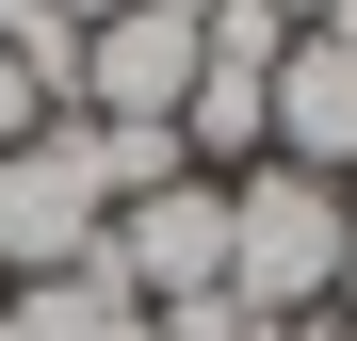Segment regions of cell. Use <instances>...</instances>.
Wrapping results in <instances>:
<instances>
[{
  "label": "cell",
  "instance_id": "6da1fadb",
  "mask_svg": "<svg viewBox=\"0 0 357 341\" xmlns=\"http://www.w3.org/2000/svg\"><path fill=\"white\" fill-rule=\"evenodd\" d=\"M341 227H357L341 179L244 162V179H227V309H260L276 341H292V325H325V293H341Z\"/></svg>",
  "mask_w": 357,
  "mask_h": 341
},
{
  "label": "cell",
  "instance_id": "7a4b0ae2",
  "mask_svg": "<svg viewBox=\"0 0 357 341\" xmlns=\"http://www.w3.org/2000/svg\"><path fill=\"white\" fill-rule=\"evenodd\" d=\"M98 227H114V179H98L82 114H49L33 146H0V293H17V276H82Z\"/></svg>",
  "mask_w": 357,
  "mask_h": 341
},
{
  "label": "cell",
  "instance_id": "3957f363",
  "mask_svg": "<svg viewBox=\"0 0 357 341\" xmlns=\"http://www.w3.org/2000/svg\"><path fill=\"white\" fill-rule=\"evenodd\" d=\"M98 276L130 309H195V293H227V179H162V195H130L98 227Z\"/></svg>",
  "mask_w": 357,
  "mask_h": 341
},
{
  "label": "cell",
  "instance_id": "277c9868",
  "mask_svg": "<svg viewBox=\"0 0 357 341\" xmlns=\"http://www.w3.org/2000/svg\"><path fill=\"white\" fill-rule=\"evenodd\" d=\"M260 162H292V179H357V49H325V33H292V49H276Z\"/></svg>",
  "mask_w": 357,
  "mask_h": 341
},
{
  "label": "cell",
  "instance_id": "5b68a950",
  "mask_svg": "<svg viewBox=\"0 0 357 341\" xmlns=\"http://www.w3.org/2000/svg\"><path fill=\"white\" fill-rule=\"evenodd\" d=\"M178 98H195V17L178 0H130V17L82 33V114H162L178 130Z\"/></svg>",
  "mask_w": 357,
  "mask_h": 341
},
{
  "label": "cell",
  "instance_id": "8992f818",
  "mask_svg": "<svg viewBox=\"0 0 357 341\" xmlns=\"http://www.w3.org/2000/svg\"><path fill=\"white\" fill-rule=\"evenodd\" d=\"M0 341H162V325L82 260V276H17V293H0Z\"/></svg>",
  "mask_w": 357,
  "mask_h": 341
},
{
  "label": "cell",
  "instance_id": "52a82bcc",
  "mask_svg": "<svg viewBox=\"0 0 357 341\" xmlns=\"http://www.w3.org/2000/svg\"><path fill=\"white\" fill-rule=\"evenodd\" d=\"M146 325H162V341H276L260 309H227V293H195V309H146Z\"/></svg>",
  "mask_w": 357,
  "mask_h": 341
},
{
  "label": "cell",
  "instance_id": "ba28073f",
  "mask_svg": "<svg viewBox=\"0 0 357 341\" xmlns=\"http://www.w3.org/2000/svg\"><path fill=\"white\" fill-rule=\"evenodd\" d=\"M49 130V98H33V66H17V49H0V146H33Z\"/></svg>",
  "mask_w": 357,
  "mask_h": 341
},
{
  "label": "cell",
  "instance_id": "9c48e42d",
  "mask_svg": "<svg viewBox=\"0 0 357 341\" xmlns=\"http://www.w3.org/2000/svg\"><path fill=\"white\" fill-rule=\"evenodd\" d=\"M309 33H325V49H357V0H325V17H309Z\"/></svg>",
  "mask_w": 357,
  "mask_h": 341
},
{
  "label": "cell",
  "instance_id": "30bf717a",
  "mask_svg": "<svg viewBox=\"0 0 357 341\" xmlns=\"http://www.w3.org/2000/svg\"><path fill=\"white\" fill-rule=\"evenodd\" d=\"M325 309H341V325H357V227H341V293H325Z\"/></svg>",
  "mask_w": 357,
  "mask_h": 341
},
{
  "label": "cell",
  "instance_id": "8fae6325",
  "mask_svg": "<svg viewBox=\"0 0 357 341\" xmlns=\"http://www.w3.org/2000/svg\"><path fill=\"white\" fill-rule=\"evenodd\" d=\"M260 17H292V33H309V17H325V0H260Z\"/></svg>",
  "mask_w": 357,
  "mask_h": 341
},
{
  "label": "cell",
  "instance_id": "7c38bea8",
  "mask_svg": "<svg viewBox=\"0 0 357 341\" xmlns=\"http://www.w3.org/2000/svg\"><path fill=\"white\" fill-rule=\"evenodd\" d=\"M309 341H357V325H309Z\"/></svg>",
  "mask_w": 357,
  "mask_h": 341
}]
</instances>
